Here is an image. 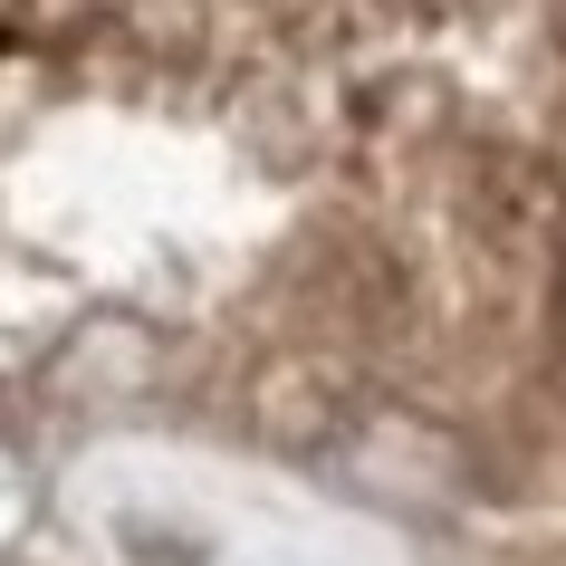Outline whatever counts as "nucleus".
<instances>
[{"label":"nucleus","mask_w":566,"mask_h":566,"mask_svg":"<svg viewBox=\"0 0 566 566\" xmlns=\"http://www.w3.org/2000/svg\"><path fill=\"white\" fill-rule=\"evenodd\" d=\"M327 461L346 480H365V490H385V500H442L461 480V442L451 432H422V422H394V413H356Z\"/></svg>","instance_id":"f257e3e1"},{"label":"nucleus","mask_w":566,"mask_h":566,"mask_svg":"<svg viewBox=\"0 0 566 566\" xmlns=\"http://www.w3.org/2000/svg\"><path fill=\"white\" fill-rule=\"evenodd\" d=\"M30 528H39V490H30L20 471H10V461H0V566L30 547Z\"/></svg>","instance_id":"f03ea898"}]
</instances>
